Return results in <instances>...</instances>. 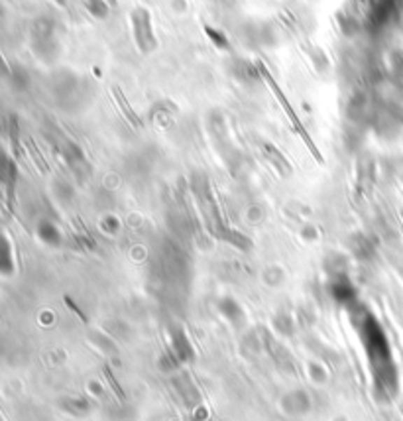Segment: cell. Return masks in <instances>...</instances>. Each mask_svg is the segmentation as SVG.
Returning <instances> with one entry per match:
<instances>
[{
    "mask_svg": "<svg viewBox=\"0 0 403 421\" xmlns=\"http://www.w3.org/2000/svg\"><path fill=\"white\" fill-rule=\"evenodd\" d=\"M62 2H63V0H62Z\"/></svg>",
    "mask_w": 403,
    "mask_h": 421,
    "instance_id": "obj_1",
    "label": "cell"
}]
</instances>
